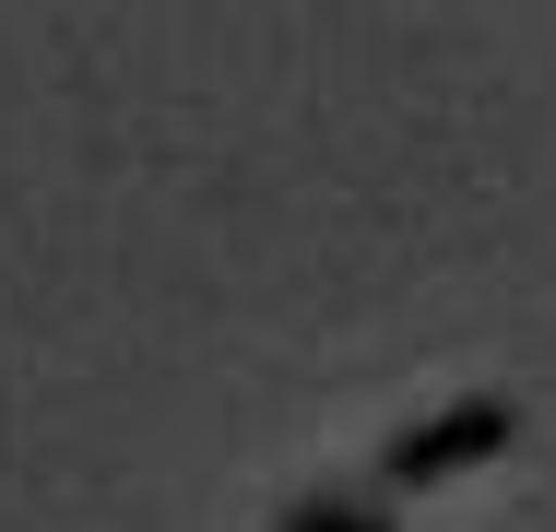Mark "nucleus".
I'll list each match as a JSON object with an SVG mask.
<instances>
[{
  "label": "nucleus",
  "mask_w": 556,
  "mask_h": 532,
  "mask_svg": "<svg viewBox=\"0 0 556 532\" xmlns=\"http://www.w3.org/2000/svg\"><path fill=\"white\" fill-rule=\"evenodd\" d=\"M285 532H391L379 497H308V509H285Z\"/></svg>",
  "instance_id": "2"
},
{
  "label": "nucleus",
  "mask_w": 556,
  "mask_h": 532,
  "mask_svg": "<svg viewBox=\"0 0 556 532\" xmlns=\"http://www.w3.org/2000/svg\"><path fill=\"white\" fill-rule=\"evenodd\" d=\"M509 403H450V415H427V438H391L379 449V485H439V473H462V461H485V449H509Z\"/></svg>",
  "instance_id": "1"
}]
</instances>
